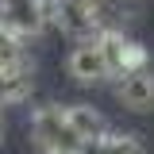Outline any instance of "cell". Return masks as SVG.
Instances as JSON below:
<instances>
[{
	"label": "cell",
	"mask_w": 154,
	"mask_h": 154,
	"mask_svg": "<svg viewBox=\"0 0 154 154\" xmlns=\"http://www.w3.org/2000/svg\"><path fill=\"white\" fill-rule=\"evenodd\" d=\"M50 23L73 42L104 35L116 23V0H50Z\"/></svg>",
	"instance_id": "6da1fadb"
},
{
	"label": "cell",
	"mask_w": 154,
	"mask_h": 154,
	"mask_svg": "<svg viewBox=\"0 0 154 154\" xmlns=\"http://www.w3.org/2000/svg\"><path fill=\"white\" fill-rule=\"evenodd\" d=\"M31 135L42 154H81L85 139L73 131L66 104H42L31 112Z\"/></svg>",
	"instance_id": "7a4b0ae2"
},
{
	"label": "cell",
	"mask_w": 154,
	"mask_h": 154,
	"mask_svg": "<svg viewBox=\"0 0 154 154\" xmlns=\"http://www.w3.org/2000/svg\"><path fill=\"white\" fill-rule=\"evenodd\" d=\"M100 42V50L108 58V66H112L116 77L131 73V69H143V66H150V58H146V46L139 42V38L123 35V27H112V31H104V35H96Z\"/></svg>",
	"instance_id": "3957f363"
},
{
	"label": "cell",
	"mask_w": 154,
	"mask_h": 154,
	"mask_svg": "<svg viewBox=\"0 0 154 154\" xmlns=\"http://www.w3.org/2000/svg\"><path fill=\"white\" fill-rule=\"evenodd\" d=\"M0 23L23 38H35L50 27V0H0Z\"/></svg>",
	"instance_id": "277c9868"
},
{
	"label": "cell",
	"mask_w": 154,
	"mask_h": 154,
	"mask_svg": "<svg viewBox=\"0 0 154 154\" xmlns=\"http://www.w3.org/2000/svg\"><path fill=\"white\" fill-rule=\"evenodd\" d=\"M66 73L73 77L77 85H104L108 77H116L96 38H89V42H77L73 50H69V58H66Z\"/></svg>",
	"instance_id": "5b68a950"
},
{
	"label": "cell",
	"mask_w": 154,
	"mask_h": 154,
	"mask_svg": "<svg viewBox=\"0 0 154 154\" xmlns=\"http://www.w3.org/2000/svg\"><path fill=\"white\" fill-rule=\"evenodd\" d=\"M116 100L131 112H150L154 108V69L143 66V69H131L116 81Z\"/></svg>",
	"instance_id": "8992f818"
},
{
	"label": "cell",
	"mask_w": 154,
	"mask_h": 154,
	"mask_svg": "<svg viewBox=\"0 0 154 154\" xmlns=\"http://www.w3.org/2000/svg\"><path fill=\"white\" fill-rule=\"evenodd\" d=\"M31 93H35V66H31V62H23V66H4V69H0V108L23 104Z\"/></svg>",
	"instance_id": "52a82bcc"
},
{
	"label": "cell",
	"mask_w": 154,
	"mask_h": 154,
	"mask_svg": "<svg viewBox=\"0 0 154 154\" xmlns=\"http://www.w3.org/2000/svg\"><path fill=\"white\" fill-rule=\"evenodd\" d=\"M66 112H69V123H73V131L85 139V143H96V139H104V135L112 131V123L104 119V116L96 112L93 104H66Z\"/></svg>",
	"instance_id": "ba28073f"
},
{
	"label": "cell",
	"mask_w": 154,
	"mask_h": 154,
	"mask_svg": "<svg viewBox=\"0 0 154 154\" xmlns=\"http://www.w3.org/2000/svg\"><path fill=\"white\" fill-rule=\"evenodd\" d=\"M81 154H146V143H143V135L131 131H108L96 143H85Z\"/></svg>",
	"instance_id": "9c48e42d"
},
{
	"label": "cell",
	"mask_w": 154,
	"mask_h": 154,
	"mask_svg": "<svg viewBox=\"0 0 154 154\" xmlns=\"http://www.w3.org/2000/svg\"><path fill=\"white\" fill-rule=\"evenodd\" d=\"M27 62V38L12 31L8 23H0V69L4 66H23Z\"/></svg>",
	"instance_id": "30bf717a"
},
{
	"label": "cell",
	"mask_w": 154,
	"mask_h": 154,
	"mask_svg": "<svg viewBox=\"0 0 154 154\" xmlns=\"http://www.w3.org/2000/svg\"><path fill=\"white\" fill-rule=\"evenodd\" d=\"M0 143H4V123H0Z\"/></svg>",
	"instance_id": "8fae6325"
}]
</instances>
